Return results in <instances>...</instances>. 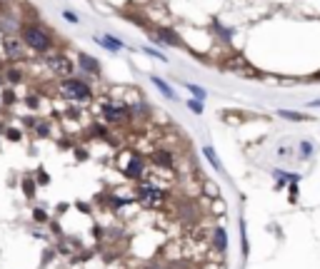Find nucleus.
<instances>
[{
	"label": "nucleus",
	"instance_id": "4",
	"mask_svg": "<svg viewBox=\"0 0 320 269\" xmlns=\"http://www.w3.org/2000/svg\"><path fill=\"white\" fill-rule=\"evenodd\" d=\"M48 65H50L55 73H60V75H70V73H73V63H70L68 58H63V55H50V58H48Z\"/></svg>",
	"mask_w": 320,
	"mask_h": 269
},
{
	"label": "nucleus",
	"instance_id": "16",
	"mask_svg": "<svg viewBox=\"0 0 320 269\" xmlns=\"http://www.w3.org/2000/svg\"><path fill=\"white\" fill-rule=\"evenodd\" d=\"M280 115H283V117H288V120H305V115H300V112H288V110H280Z\"/></svg>",
	"mask_w": 320,
	"mask_h": 269
},
{
	"label": "nucleus",
	"instance_id": "19",
	"mask_svg": "<svg viewBox=\"0 0 320 269\" xmlns=\"http://www.w3.org/2000/svg\"><path fill=\"white\" fill-rule=\"evenodd\" d=\"M33 217H35L38 222H45V212H43V209H35V212H33Z\"/></svg>",
	"mask_w": 320,
	"mask_h": 269
},
{
	"label": "nucleus",
	"instance_id": "5",
	"mask_svg": "<svg viewBox=\"0 0 320 269\" xmlns=\"http://www.w3.org/2000/svg\"><path fill=\"white\" fill-rule=\"evenodd\" d=\"M105 117L110 120V122H123L125 117H128V110H123V107H118V105H105Z\"/></svg>",
	"mask_w": 320,
	"mask_h": 269
},
{
	"label": "nucleus",
	"instance_id": "15",
	"mask_svg": "<svg viewBox=\"0 0 320 269\" xmlns=\"http://www.w3.org/2000/svg\"><path fill=\"white\" fill-rule=\"evenodd\" d=\"M163 40H165V43H175V45H180V38H178L175 33H168V30H163Z\"/></svg>",
	"mask_w": 320,
	"mask_h": 269
},
{
	"label": "nucleus",
	"instance_id": "21",
	"mask_svg": "<svg viewBox=\"0 0 320 269\" xmlns=\"http://www.w3.org/2000/svg\"><path fill=\"white\" fill-rule=\"evenodd\" d=\"M8 137H10V140H20V132H18V130H8Z\"/></svg>",
	"mask_w": 320,
	"mask_h": 269
},
{
	"label": "nucleus",
	"instance_id": "20",
	"mask_svg": "<svg viewBox=\"0 0 320 269\" xmlns=\"http://www.w3.org/2000/svg\"><path fill=\"white\" fill-rule=\"evenodd\" d=\"M300 147H303V157H305V155H310V150H313V145H310V142H303Z\"/></svg>",
	"mask_w": 320,
	"mask_h": 269
},
{
	"label": "nucleus",
	"instance_id": "6",
	"mask_svg": "<svg viewBox=\"0 0 320 269\" xmlns=\"http://www.w3.org/2000/svg\"><path fill=\"white\" fill-rule=\"evenodd\" d=\"M153 162H155L158 167H170V165H173V155L165 152V150H155V152H153Z\"/></svg>",
	"mask_w": 320,
	"mask_h": 269
},
{
	"label": "nucleus",
	"instance_id": "2",
	"mask_svg": "<svg viewBox=\"0 0 320 269\" xmlns=\"http://www.w3.org/2000/svg\"><path fill=\"white\" fill-rule=\"evenodd\" d=\"M138 194H140V202L145 207H160V204L165 202V194L160 192L158 187H153V184H140L138 187Z\"/></svg>",
	"mask_w": 320,
	"mask_h": 269
},
{
	"label": "nucleus",
	"instance_id": "3",
	"mask_svg": "<svg viewBox=\"0 0 320 269\" xmlns=\"http://www.w3.org/2000/svg\"><path fill=\"white\" fill-rule=\"evenodd\" d=\"M60 90H63V95L70 97V100H85V97H90V88H88L85 83H80V80H65V83L60 85Z\"/></svg>",
	"mask_w": 320,
	"mask_h": 269
},
{
	"label": "nucleus",
	"instance_id": "1",
	"mask_svg": "<svg viewBox=\"0 0 320 269\" xmlns=\"http://www.w3.org/2000/svg\"><path fill=\"white\" fill-rule=\"evenodd\" d=\"M25 43L38 53H48L50 50V38L40 28H25Z\"/></svg>",
	"mask_w": 320,
	"mask_h": 269
},
{
	"label": "nucleus",
	"instance_id": "10",
	"mask_svg": "<svg viewBox=\"0 0 320 269\" xmlns=\"http://www.w3.org/2000/svg\"><path fill=\"white\" fill-rule=\"evenodd\" d=\"M203 152H205V157H208V162L215 167V170H223V165H220V160H218V155H215V150L208 145V147H203Z\"/></svg>",
	"mask_w": 320,
	"mask_h": 269
},
{
	"label": "nucleus",
	"instance_id": "13",
	"mask_svg": "<svg viewBox=\"0 0 320 269\" xmlns=\"http://www.w3.org/2000/svg\"><path fill=\"white\" fill-rule=\"evenodd\" d=\"M100 43L108 45L110 50H120V40H115V38H110V35H108V38H100Z\"/></svg>",
	"mask_w": 320,
	"mask_h": 269
},
{
	"label": "nucleus",
	"instance_id": "17",
	"mask_svg": "<svg viewBox=\"0 0 320 269\" xmlns=\"http://www.w3.org/2000/svg\"><path fill=\"white\" fill-rule=\"evenodd\" d=\"M188 107H190L195 115H200V112H203V105H200V100H190V102H188Z\"/></svg>",
	"mask_w": 320,
	"mask_h": 269
},
{
	"label": "nucleus",
	"instance_id": "23",
	"mask_svg": "<svg viewBox=\"0 0 320 269\" xmlns=\"http://www.w3.org/2000/svg\"><path fill=\"white\" fill-rule=\"evenodd\" d=\"M150 269H170V267H160V264H153Z\"/></svg>",
	"mask_w": 320,
	"mask_h": 269
},
{
	"label": "nucleus",
	"instance_id": "18",
	"mask_svg": "<svg viewBox=\"0 0 320 269\" xmlns=\"http://www.w3.org/2000/svg\"><path fill=\"white\" fill-rule=\"evenodd\" d=\"M190 92H193V95H195L198 100H203V97H205V92H203V90H200L198 85H190Z\"/></svg>",
	"mask_w": 320,
	"mask_h": 269
},
{
	"label": "nucleus",
	"instance_id": "9",
	"mask_svg": "<svg viewBox=\"0 0 320 269\" xmlns=\"http://www.w3.org/2000/svg\"><path fill=\"white\" fill-rule=\"evenodd\" d=\"M80 65H83V70H88V73H98V60L95 58H90V55H80Z\"/></svg>",
	"mask_w": 320,
	"mask_h": 269
},
{
	"label": "nucleus",
	"instance_id": "14",
	"mask_svg": "<svg viewBox=\"0 0 320 269\" xmlns=\"http://www.w3.org/2000/svg\"><path fill=\"white\" fill-rule=\"evenodd\" d=\"M23 189H25L28 197H33V194H35V182H33V179H23Z\"/></svg>",
	"mask_w": 320,
	"mask_h": 269
},
{
	"label": "nucleus",
	"instance_id": "8",
	"mask_svg": "<svg viewBox=\"0 0 320 269\" xmlns=\"http://www.w3.org/2000/svg\"><path fill=\"white\" fill-rule=\"evenodd\" d=\"M213 247L220 249V252L228 247V237H225V229H223V227H215V229H213Z\"/></svg>",
	"mask_w": 320,
	"mask_h": 269
},
{
	"label": "nucleus",
	"instance_id": "22",
	"mask_svg": "<svg viewBox=\"0 0 320 269\" xmlns=\"http://www.w3.org/2000/svg\"><path fill=\"white\" fill-rule=\"evenodd\" d=\"M63 15H65V18H68V20H70V23H78V18H75V15H73V13H70V10H65V13H63Z\"/></svg>",
	"mask_w": 320,
	"mask_h": 269
},
{
	"label": "nucleus",
	"instance_id": "7",
	"mask_svg": "<svg viewBox=\"0 0 320 269\" xmlns=\"http://www.w3.org/2000/svg\"><path fill=\"white\" fill-rule=\"evenodd\" d=\"M143 170H145V167H143V162H140L138 157H130L128 165H125V175H128V177H140Z\"/></svg>",
	"mask_w": 320,
	"mask_h": 269
},
{
	"label": "nucleus",
	"instance_id": "12",
	"mask_svg": "<svg viewBox=\"0 0 320 269\" xmlns=\"http://www.w3.org/2000/svg\"><path fill=\"white\" fill-rule=\"evenodd\" d=\"M20 45L15 43V40H5V50H8V55L10 58H20V50H18Z\"/></svg>",
	"mask_w": 320,
	"mask_h": 269
},
{
	"label": "nucleus",
	"instance_id": "11",
	"mask_svg": "<svg viewBox=\"0 0 320 269\" xmlns=\"http://www.w3.org/2000/svg\"><path fill=\"white\" fill-rule=\"evenodd\" d=\"M150 80H153V83H155V85L160 88V92H163V95H168L170 100H175V92H173V90H170V88H168V85H165L163 80H160V78H150Z\"/></svg>",
	"mask_w": 320,
	"mask_h": 269
}]
</instances>
